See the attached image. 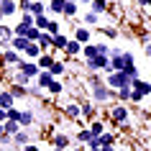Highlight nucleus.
Masks as SVG:
<instances>
[{"label": "nucleus", "instance_id": "obj_1", "mask_svg": "<svg viewBox=\"0 0 151 151\" xmlns=\"http://www.w3.org/2000/svg\"><path fill=\"white\" fill-rule=\"evenodd\" d=\"M110 64L115 72H126L131 67H136V56L133 51H123L118 46H110Z\"/></svg>", "mask_w": 151, "mask_h": 151}, {"label": "nucleus", "instance_id": "obj_2", "mask_svg": "<svg viewBox=\"0 0 151 151\" xmlns=\"http://www.w3.org/2000/svg\"><path fill=\"white\" fill-rule=\"evenodd\" d=\"M105 85L110 90H123V87H133V77L128 74V72H110L108 77H105Z\"/></svg>", "mask_w": 151, "mask_h": 151}, {"label": "nucleus", "instance_id": "obj_3", "mask_svg": "<svg viewBox=\"0 0 151 151\" xmlns=\"http://www.w3.org/2000/svg\"><path fill=\"white\" fill-rule=\"evenodd\" d=\"M92 100H95V103H113V100H118V92L110 90L103 82V85H95V87H92Z\"/></svg>", "mask_w": 151, "mask_h": 151}, {"label": "nucleus", "instance_id": "obj_4", "mask_svg": "<svg viewBox=\"0 0 151 151\" xmlns=\"http://www.w3.org/2000/svg\"><path fill=\"white\" fill-rule=\"evenodd\" d=\"M21 62H23V54H18V51H13V49L0 51V64H3L5 69H10V67H18Z\"/></svg>", "mask_w": 151, "mask_h": 151}, {"label": "nucleus", "instance_id": "obj_5", "mask_svg": "<svg viewBox=\"0 0 151 151\" xmlns=\"http://www.w3.org/2000/svg\"><path fill=\"white\" fill-rule=\"evenodd\" d=\"M128 118H131V113H128V108L123 103L110 105V120L113 123H128Z\"/></svg>", "mask_w": 151, "mask_h": 151}, {"label": "nucleus", "instance_id": "obj_6", "mask_svg": "<svg viewBox=\"0 0 151 151\" xmlns=\"http://www.w3.org/2000/svg\"><path fill=\"white\" fill-rule=\"evenodd\" d=\"M16 69L21 72V74H26V77H28V80H31V82H33V80H36V77H39V74H41L39 64H36V62H28V59H23V62L18 64Z\"/></svg>", "mask_w": 151, "mask_h": 151}, {"label": "nucleus", "instance_id": "obj_7", "mask_svg": "<svg viewBox=\"0 0 151 151\" xmlns=\"http://www.w3.org/2000/svg\"><path fill=\"white\" fill-rule=\"evenodd\" d=\"M28 143H33V138H31V133L26 131V128H21L16 136H13V151H18V149H23V146H28Z\"/></svg>", "mask_w": 151, "mask_h": 151}, {"label": "nucleus", "instance_id": "obj_8", "mask_svg": "<svg viewBox=\"0 0 151 151\" xmlns=\"http://www.w3.org/2000/svg\"><path fill=\"white\" fill-rule=\"evenodd\" d=\"M10 41H13V28H8L5 23H0V51L10 49Z\"/></svg>", "mask_w": 151, "mask_h": 151}, {"label": "nucleus", "instance_id": "obj_9", "mask_svg": "<svg viewBox=\"0 0 151 151\" xmlns=\"http://www.w3.org/2000/svg\"><path fill=\"white\" fill-rule=\"evenodd\" d=\"M0 13H3V18H10L16 13H21V10H18L16 0H0Z\"/></svg>", "mask_w": 151, "mask_h": 151}, {"label": "nucleus", "instance_id": "obj_10", "mask_svg": "<svg viewBox=\"0 0 151 151\" xmlns=\"http://www.w3.org/2000/svg\"><path fill=\"white\" fill-rule=\"evenodd\" d=\"M0 108H3V110H13V108H16V97L10 95L8 87L0 90Z\"/></svg>", "mask_w": 151, "mask_h": 151}, {"label": "nucleus", "instance_id": "obj_11", "mask_svg": "<svg viewBox=\"0 0 151 151\" xmlns=\"http://www.w3.org/2000/svg\"><path fill=\"white\" fill-rule=\"evenodd\" d=\"M74 39L80 41L82 46H87V44H90V39H92V33H90V28H87V26H77V28H74Z\"/></svg>", "mask_w": 151, "mask_h": 151}, {"label": "nucleus", "instance_id": "obj_12", "mask_svg": "<svg viewBox=\"0 0 151 151\" xmlns=\"http://www.w3.org/2000/svg\"><path fill=\"white\" fill-rule=\"evenodd\" d=\"M64 115H67L69 120H80L82 118V105L80 103H69L67 108H64Z\"/></svg>", "mask_w": 151, "mask_h": 151}, {"label": "nucleus", "instance_id": "obj_13", "mask_svg": "<svg viewBox=\"0 0 151 151\" xmlns=\"http://www.w3.org/2000/svg\"><path fill=\"white\" fill-rule=\"evenodd\" d=\"M28 44H31V41L26 39V36H13V41H10V49H13V51H18V54H23L26 49H28Z\"/></svg>", "mask_w": 151, "mask_h": 151}, {"label": "nucleus", "instance_id": "obj_14", "mask_svg": "<svg viewBox=\"0 0 151 151\" xmlns=\"http://www.w3.org/2000/svg\"><path fill=\"white\" fill-rule=\"evenodd\" d=\"M51 146L54 149H67V146H72V138L67 133H56V136H51Z\"/></svg>", "mask_w": 151, "mask_h": 151}, {"label": "nucleus", "instance_id": "obj_15", "mask_svg": "<svg viewBox=\"0 0 151 151\" xmlns=\"http://www.w3.org/2000/svg\"><path fill=\"white\" fill-rule=\"evenodd\" d=\"M82 49H85V46H82L77 39H69L67 49H64V54H67V56H82Z\"/></svg>", "mask_w": 151, "mask_h": 151}, {"label": "nucleus", "instance_id": "obj_16", "mask_svg": "<svg viewBox=\"0 0 151 151\" xmlns=\"http://www.w3.org/2000/svg\"><path fill=\"white\" fill-rule=\"evenodd\" d=\"M54 80H56V77H54V74H51V72H41L39 77H36V85H39L41 90H49V87H51V82H54Z\"/></svg>", "mask_w": 151, "mask_h": 151}, {"label": "nucleus", "instance_id": "obj_17", "mask_svg": "<svg viewBox=\"0 0 151 151\" xmlns=\"http://www.w3.org/2000/svg\"><path fill=\"white\" fill-rule=\"evenodd\" d=\"M41 54H44V51H41V46H39V44H28V49L23 51V59H28V62H36V59H39Z\"/></svg>", "mask_w": 151, "mask_h": 151}, {"label": "nucleus", "instance_id": "obj_18", "mask_svg": "<svg viewBox=\"0 0 151 151\" xmlns=\"http://www.w3.org/2000/svg\"><path fill=\"white\" fill-rule=\"evenodd\" d=\"M54 62H56V59H54V54H41L39 59H36V64H39V69H41V72H49Z\"/></svg>", "mask_w": 151, "mask_h": 151}, {"label": "nucleus", "instance_id": "obj_19", "mask_svg": "<svg viewBox=\"0 0 151 151\" xmlns=\"http://www.w3.org/2000/svg\"><path fill=\"white\" fill-rule=\"evenodd\" d=\"M131 90H136V92H141V95L146 97V95H151V82H146V80L138 77V80H133V87Z\"/></svg>", "mask_w": 151, "mask_h": 151}, {"label": "nucleus", "instance_id": "obj_20", "mask_svg": "<svg viewBox=\"0 0 151 151\" xmlns=\"http://www.w3.org/2000/svg\"><path fill=\"white\" fill-rule=\"evenodd\" d=\"M92 138H95V136H92V131H90V128H82V131H77V136H74V141L80 143V146H87Z\"/></svg>", "mask_w": 151, "mask_h": 151}, {"label": "nucleus", "instance_id": "obj_21", "mask_svg": "<svg viewBox=\"0 0 151 151\" xmlns=\"http://www.w3.org/2000/svg\"><path fill=\"white\" fill-rule=\"evenodd\" d=\"M39 46H41L44 54H49V49H54V36L44 31V33H41V39H39Z\"/></svg>", "mask_w": 151, "mask_h": 151}, {"label": "nucleus", "instance_id": "obj_22", "mask_svg": "<svg viewBox=\"0 0 151 151\" xmlns=\"http://www.w3.org/2000/svg\"><path fill=\"white\" fill-rule=\"evenodd\" d=\"M33 123H36V115H33V110H28V108H26V110L21 113V128H26V131H28Z\"/></svg>", "mask_w": 151, "mask_h": 151}, {"label": "nucleus", "instance_id": "obj_23", "mask_svg": "<svg viewBox=\"0 0 151 151\" xmlns=\"http://www.w3.org/2000/svg\"><path fill=\"white\" fill-rule=\"evenodd\" d=\"M64 3H67V0H49L46 10H49V13H54V16H62V13H64Z\"/></svg>", "mask_w": 151, "mask_h": 151}, {"label": "nucleus", "instance_id": "obj_24", "mask_svg": "<svg viewBox=\"0 0 151 151\" xmlns=\"http://www.w3.org/2000/svg\"><path fill=\"white\" fill-rule=\"evenodd\" d=\"M10 95L16 97V100H26L28 97V87H23V85H10Z\"/></svg>", "mask_w": 151, "mask_h": 151}, {"label": "nucleus", "instance_id": "obj_25", "mask_svg": "<svg viewBox=\"0 0 151 151\" xmlns=\"http://www.w3.org/2000/svg\"><path fill=\"white\" fill-rule=\"evenodd\" d=\"M95 56H100V51H97V44H87V46L82 49V59H85V62L95 59Z\"/></svg>", "mask_w": 151, "mask_h": 151}, {"label": "nucleus", "instance_id": "obj_26", "mask_svg": "<svg viewBox=\"0 0 151 151\" xmlns=\"http://www.w3.org/2000/svg\"><path fill=\"white\" fill-rule=\"evenodd\" d=\"M77 13H80V5H77V3H69V0H67V3H64V13H62V16H64V18H74Z\"/></svg>", "mask_w": 151, "mask_h": 151}, {"label": "nucleus", "instance_id": "obj_27", "mask_svg": "<svg viewBox=\"0 0 151 151\" xmlns=\"http://www.w3.org/2000/svg\"><path fill=\"white\" fill-rule=\"evenodd\" d=\"M87 128L92 131V136H95V138L105 133V123H103V120H90V126H87Z\"/></svg>", "mask_w": 151, "mask_h": 151}, {"label": "nucleus", "instance_id": "obj_28", "mask_svg": "<svg viewBox=\"0 0 151 151\" xmlns=\"http://www.w3.org/2000/svg\"><path fill=\"white\" fill-rule=\"evenodd\" d=\"M67 44H69V39H67L64 33H56V36H54V49H56V51H62V54H64Z\"/></svg>", "mask_w": 151, "mask_h": 151}, {"label": "nucleus", "instance_id": "obj_29", "mask_svg": "<svg viewBox=\"0 0 151 151\" xmlns=\"http://www.w3.org/2000/svg\"><path fill=\"white\" fill-rule=\"evenodd\" d=\"M90 10H92V13H97V16H100V13H105V10H108V0H92V3H90Z\"/></svg>", "mask_w": 151, "mask_h": 151}, {"label": "nucleus", "instance_id": "obj_30", "mask_svg": "<svg viewBox=\"0 0 151 151\" xmlns=\"http://www.w3.org/2000/svg\"><path fill=\"white\" fill-rule=\"evenodd\" d=\"M3 128H5V133H8V136H16L18 131H21V123H18V120H5Z\"/></svg>", "mask_w": 151, "mask_h": 151}, {"label": "nucleus", "instance_id": "obj_31", "mask_svg": "<svg viewBox=\"0 0 151 151\" xmlns=\"http://www.w3.org/2000/svg\"><path fill=\"white\" fill-rule=\"evenodd\" d=\"M46 92H49V95H54V97H59L64 92V82L62 80H54V82H51V87H49Z\"/></svg>", "mask_w": 151, "mask_h": 151}, {"label": "nucleus", "instance_id": "obj_32", "mask_svg": "<svg viewBox=\"0 0 151 151\" xmlns=\"http://www.w3.org/2000/svg\"><path fill=\"white\" fill-rule=\"evenodd\" d=\"M44 13H46V5H44L41 0H33L31 3V16L36 18V16H44Z\"/></svg>", "mask_w": 151, "mask_h": 151}, {"label": "nucleus", "instance_id": "obj_33", "mask_svg": "<svg viewBox=\"0 0 151 151\" xmlns=\"http://www.w3.org/2000/svg\"><path fill=\"white\" fill-rule=\"evenodd\" d=\"M49 21H51V18H49L46 13H44V16H36V18H33V23H36V28H39V31H46Z\"/></svg>", "mask_w": 151, "mask_h": 151}, {"label": "nucleus", "instance_id": "obj_34", "mask_svg": "<svg viewBox=\"0 0 151 151\" xmlns=\"http://www.w3.org/2000/svg\"><path fill=\"white\" fill-rule=\"evenodd\" d=\"M49 72H51V74H54V77H56V80H59V77H62L64 72H67V67H64V64L59 62V59H56V62L51 64V69H49Z\"/></svg>", "mask_w": 151, "mask_h": 151}, {"label": "nucleus", "instance_id": "obj_35", "mask_svg": "<svg viewBox=\"0 0 151 151\" xmlns=\"http://www.w3.org/2000/svg\"><path fill=\"white\" fill-rule=\"evenodd\" d=\"M131 95H133V90L131 87H123V90H118V103H131Z\"/></svg>", "mask_w": 151, "mask_h": 151}, {"label": "nucleus", "instance_id": "obj_36", "mask_svg": "<svg viewBox=\"0 0 151 151\" xmlns=\"http://www.w3.org/2000/svg\"><path fill=\"white\" fill-rule=\"evenodd\" d=\"M46 33H51V36L62 33V23H59L56 18H51V21H49V26H46Z\"/></svg>", "mask_w": 151, "mask_h": 151}, {"label": "nucleus", "instance_id": "obj_37", "mask_svg": "<svg viewBox=\"0 0 151 151\" xmlns=\"http://www.w3.org/2000/svg\"><path fill=\"white\" fill-rule=\"evenodd\" d=\"M97 138H100V146H115V136L108 133V131H105L103 136H97Z\"/></svg>", "mask_w": 151, "mask_h": 151}, {"label": "nucleus", "instance_id": "obj_38", "mask_svg": "<svg viewBox=\"0 0 151 151\" xmlns=\"http://www.w3.org/2000/svg\"><path fill=\"white\" fill-rule=\"evenodd\" d=\"M97 21H100V16H97V13H92V10H90V13H85V18H82V23H85V26H97Z\"/></svg>", "mask_w": 151, "mask_h": 151}, {"label": "nucleus", "instance_id": "obj_39", "mask_svg": "<svg viewBox=\"0 0 151 151\" xmlns=\"http://www.w3.org/2000/svg\"><path fill=\"white\" fill-rule=\"evenodd\" d=\"M95 105H92V103H85V105H82V115H85V118H95Z\"/></svg>", "mask_w": 151, "mask_h": 151}, {"label": "nucleus", "instance_id": "obj_40", "mask_svg": "<svg viewBox=\"0 0 151 151\" xmlns=\"http://www.w3.org/2000/svg\"><path fill=\"white\" fill-rule=\"evenodd\" d=\"M21 108H13V110H8V120H18V123H21Z\"/></svg>", "mask_w": 151, "mask_h": 151}, {"label": "nucleus", "instance_id": "obj_41", "mask_svg": "<svg viewBox=\"0 0 151 151\" xmlns=\"http://www.w3.org/2000/svg\"><path fill=\"white\" fill-rule=\"evenodd\" d=\"M41 92H44V90H41L39 85H28V95H31V97H39Z\"/></svg>", "mask_w": 151, "mask_h": 151}, {"label": "nucleus", "instance_id": "obj_42", "mask_svg": "<svg viewBox=\"0 0 151 151\" xmlns=\"http://www.w3.org/2000/svg\"><path fill=\"white\" fill-rule=\"evenodd\" d=\"M103 33L108 36V39H115V36H118V31H115L113 26H108V28H103Z\"/></svg>", "mask_w": 151, "mask_h": 151}, {"label": "nucleus", "instance_id": "obj_43", "mask_svg": "<svg viewBox=\"0 0 151 151\" xmlns=\"http://www.w3.org/2000/svg\"><path fill=\"white\" fill-rule=\"evenodd\" d=\"M141 100H143V95H141V92H136V90H133V95H131V103H141Z\"/></svg>", "mask_w": 151, "mask_h": 151}, {"label": "nucleus", "instance_id": "obj_44", "mask_svg": "<svg viewBox=\"0 0 151 151\" xmlns=\"http://www.w3.org/2000/svg\"><path fill=\"white\" fill-rule=\"evenodd\" d=\"M18 151H41L36 143H28V146H23V149H18Z\"/></svg>", "mask_w": 151, "mask_h": 151}, {"label": "nucleus", "instance_id": "obj_45", "mask_svg": "<svg viewBox=\"0 0 151 151\" xmlns=\"http://www.w3.org/2000/svg\"><path fill=\"white\" fill-rule=\"evenodd\" d=\"M5 120H8V110H3V108H0V123H5Z\"/></svg>", "mask_w": 151, "mask_h": 151}, {"label": "nucleus", "instance_id": "obj_46", "mask_svg": "<svg viewBox=\"0 0 151 151\" xmlns=\"http://www.w3.org/2000/svg\"><path fill=\"white\" fill-rule=\"evenodd\" d=\"M138 5H143V8H151V0H136Z\"/></svg>", "mask_w": 151, "mask_h": 151}, {"label": "nucleus", "instance_id": "obj_47", "mask_svg": "<svg viewBox=\"0 0 151 151\" xmlns=\"http://www.w3.org/2000/svg\"><path fill=\"white\" fill-rule=\"evenodd\" d=\"M143 51H146V56H151V44H143Z\"/></svg>", "mask_w": 151, "mask_h": 151}, {"label": "nucleus", "instance_id": "obj_48", "mask_svg": "<svg viewBox=\"0 0 151 151\" xmlns=\"http://www.w3.org/2000/svg\"><path fill=\"white\" fill-rule=\"evenodd\" d=\"M100 151H118V149H115V146H103Z\"/></svg>", "mask_w": 151, "mask_h": 151}, {"label": "nucleus", "instance_id": "obj_49", "mask_svg": "<svg viewBox=\"0 0 151 151\" xmlns=\"http://www.w3.org/2000/svg\"><path fill=\"white\" fill-rule=\"evenodd\" d=\"M72 151H87V149H85V146H77V149H72Z\"/></svg>", "mask_w": 151, "mask_h": 151}, {"label": "nucleus", "instance_id": "obj_50", "mask_svg": "<svg viewBox=\"0 0 151 151\" xmlns=\"http://www.w3.org/2000/svg\"><path fill=\"white\" fill-rule=\"evenodd\" d=\"M3 133H5V128H3V123H0V136H3Z\"/></svg>", "mask_w": 151, "mask_h": 151}, {"label": "nucleus", "instance_id": "obj_51", "mask_svg": "<svg viewBox=\"0 0 151 151\" xmlns=\"http://www.w3.org/2000/svg\"><path fill=\"white\" fill-rule=\"evenodd\" d=\"M18 3H33V0H18Z\"/></svg>", "mask_w": 151, "mask_h": 151}, {"label": "nucleus", "instance_id": "obj_52", "mask_svg": "<svg viewBox=\"0 0 151 151\" xmlns=\"http://www.w3.org/2000/svg\"><path fill=\"white\" fill-rule=\"evenodd\" d=\"M69 3H82V0H69Z\"/></svg>", "mask_w": 151, "mask_h": 151}, {"label": "nucleus", "instance_id": "obj_53", "mask_svg": "<svg viewBox=\"0 0 151 151\" xmlns=\"http://www.w3.org/2000/svg\"><path fill=\"white\" fill-rule=\"evenodd\" d=\"M118 151H131V149H118Z\"/></svg>", "mask_w": 151, "mask_h": 151}, {"label": "nucleus", "instance_id": "obj_54", "mask_svg": "<svg viewBox=\"0 0 151 151\" xmlns=\"http://www.w3.org/2000/svg\"><path fill=\"white\" fill-rule=\"evenodd\" d=\"M0 23H3V13H0Z\"/></svg>", "mask_w": 151, "mask_h": 151}, {"label": "nucleus", "instance_id": "obj_55", "mask_svg": "<svg viewBox=\"0 0 151 151\" xmlns=\"http://www.w3.org/2000/svg\"><path fill=\"white\" fill-rule=\"evenodd\" d=\"M54 151H64V149H54Z\"/></svg>", "mask_w": 151, "mask_h": 151}, {"label": "nucleus", "instance_id": "obj_56", "mask_svg": "<svg viewBox=\"0 0 151 151\" xmlns=\"http://www.w3.org/2000/svg\"><path fill=\"white\" fill-rule=\"evenodd\" d=\"M16 3H18V0H16Z\"/></svg>", "mask_w": 151, "mask_h": 151}]
</instances>
